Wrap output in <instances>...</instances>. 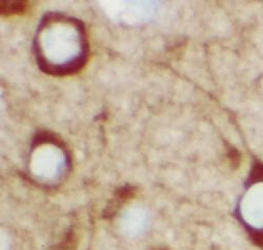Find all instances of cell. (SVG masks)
<instances>
[{
	"mask_svg": "<svg viewBox=\"0 0 263 250\" xmlns=\"http://www.w3.org/2000/svg\"><path fill=\"white\" fill-rule=\"evenodd\" d=\"M145 218L140 211H133L125 217L123 220L122 228L127 236L138 235L144 226Z\"/></svg>",
	"mask_w": 263,
	"mask_h": 250,
	"instance_id": "2",
	"label": "cell"
},
{
	"mask_svg": "<svg viewBox=\"0 0 263 250\" xmlns=\"http://www.w3.org/2000/svg\"><path fill=\"white\" fill-rule=\"evenodd\" d=\"M2 250H9V246L6 241L3 242V244H2Z\"/></svg>",
	"mask_w": 263,
	"mask_h": 250,
	"instance_id": "4",
	"label": "cell"
},
{
	"mask_svg": "<svg viewBox=\"0 0 263 250\" xmlns=\"http://www.w3.org/2000/svg\"><path fill=\"white\" fill-rule=\"evenodd\" d=\"M250 177L249 187L241 200L240 215L251 229L263 232V166L256 164Z\"/></svg>",
	"mask_w": 263,
	"mask_h": 250,
	"instance_id": "1",
	"label": "cell"
},
{
	"mask_svg": "<svg viewBox=\"0 0 263 250\" xmlns=\"http://www.w3.org/2000/svg\"><path fill=\"white\" fill-rule=\"evenodd\" d=\"M28 8L27 2H3L2 3V15L7 17L11 15L23 14Z\"/></svg>",
	"mask_w": 263,
	"mask_h": 250,
	"instance_id": "3",
	"label": "cell"
}]
</instances>
